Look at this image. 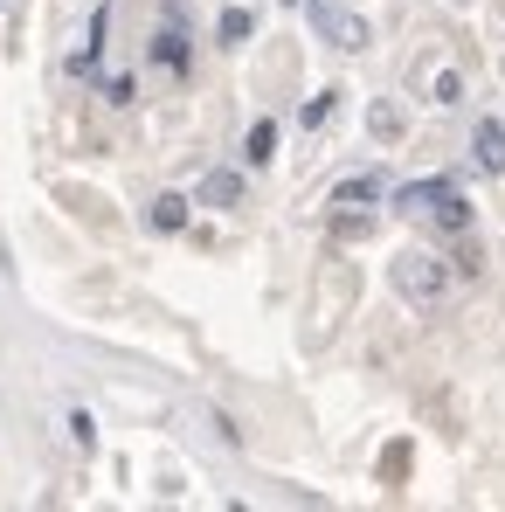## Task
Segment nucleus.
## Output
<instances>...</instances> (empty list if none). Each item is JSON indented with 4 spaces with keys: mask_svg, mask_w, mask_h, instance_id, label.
Wrapping results in <instances>:
<instances>
[{
    "mask_svg": "<svg viewBox=\"0 0 505 512\" xmlns=\"http://www.w3.org/2000/svg\"><path fill=\"white\" fill-rule=\"evenodd\" d=\"M388 277H395V291H402L409 305H436V298L450 291V263L436 250H402L388 263Z\"/></svg>",
    "mask_w": 505,
    "mask_h": 512,
    "instance_id": "obj_1",
    "label": "nucleus"
},
{
    "mask_svg": "<svg viewBox=\"0 0 505 512\" xmlns=\"http://www.w3.org/2000/svg\"><path fill=\"white\" fill-rule=\"evenodd\" d=\"M305 14H312V28H319L333 49H367V21H360L346 0H305Z\"/></svg>",
    "mask_w": 505,
    "mask_h": 512,
    "instance_id": "obj_2",
    "label": "nucleus"
},
{
    "mask_svg": "<svg viewBox=\"0 0 505 512\" xmlns=\"http://www.w3.org/2000/svg\"><path fill=\"white\" fill-rule=\"evenodd\" d=\"M194 201H201V208H243V173H229V167L201 173V187H194Z\"/></svg>",
    "mask_w": 505,
    "mask_h": 512,
    "instance_id": "obj_3",
    "label": "nucleus"
},
{
    "mask_svg": "<svg viewBox=\"0 0 505 512\" xmlns=\"http://www.w3.org/2000/svg\"><path fill=\"white\" fill-rule=\"evenodd\" d=\"M471 160L485 173H505V125L499 118H478V132H471Z\"/></svg>",
    "mask_w": 505,
    "mask_h": 512,
    "instance_id": "obj_4",
    "label": "nucleus"
},
{
    "mask_svg": "<svg viewBox=\"0 0 505 512\" xmlns=\"http://www.w3.org/2000/svg\"><path fill=\"white\" fill-rule=\"evenodd\" d=\"M429 215H436V229H443V236H464V229H471V201L457 194V180L436 194V208H429Z\"/></svg>",
    "mask_w": 505,
    "mask_h": 512,
    "instance_id": "obj_5",
    "label": "nucleus"
},
{
    "mask_svg": "<svg viewBox=\"0 0 505 512\" xmlns=\"http://www.w3.org/2000/svg\"><path fill=\"white\" fill-rule=\"evenodd\" d=\"M153 63H160V70H173V77L187 70V28H180V21L153 35Z\"/></svg>",
    "mask_w": 505,
    "mask_h": 512,
    "instance_id": "obj_6",
    "label": "nucleus"
},
{
    "mask_svg": "<svg viewBox=\"0 0 505 512\" xmlns=\"http://www.w3.org/2000/svg\"><path fill=\"white\" fill-rule=\"evenodd\" d=\"M443 187H450V180H409V187H395V208H402V215H429Z\"/></svg>",
    "mask_w": 505,
    "mask_h": 512,
    "instance_id": "obj_7",
    "label": "nucleus"
},
{
    "mask_svg": "<svg viewBox=\"0 0 505 512\" xmlns=\"http://www.w3.org/2000/svg\"><path fill=\"white\" fill-rule=\"evenodd\" d=\"M187 208H194V201H187V194H160V201H153V208H146V222H153V229H160V236H173V229H187Z\"/></svg>",
    "mask_w": 505,
    "mask_h": 512,
    "instance_id": "obj_8",
    "label": "nucleus"
},
{
    "mask_svg": "<svg viewBox=\"0 0 505 512\" xmlns=\"http://www.w3.org/2000/svg\"><path fill=\"white\" fill-rule=\"evenodd\" d=\"M374 194H381V173H353V180L333 187V208H360V201H374Z\"/></svg>",
    "mask_w": 505,
    "mask_h": 512,
    "instance_id": "obj_9",
    "label": "nucleus"
},
{
    "mask_svg": "<svg viewBox=\"0 0 505 512\" xmlns=\"http://www.w3.org/2000/svg\"><path fill=\"white\" fill-rule=\"evenodd\" d=\"M215 35H222L229 49H236V42H250V35H256V14H250V7H222V21H215Z\"/></svg>",
    "mask_w": 505,
    "mask_h": 512,
    "instance_id": "obj_10",
    "label": "nucleus"
},
{
    "mask_svg": "<svg viewBox=\"0 0 505 512\" xmlns=\"http://www.w3.org/2000/svg\"><path fill=\"white\" fill-rule=\"evenodd\" d=\"M243 153H250V167H263V160L277 153V125H270V118H256V125H250V146H243Z\"/></svg>",
    "mask_w": 505,
    "mask_h": 512,
    "instance_id": "obj_11",
    "label": "nucleus"
},
{
    "mask_svg": "<svg viewBox=\"0 0 505 512\" xmlns=\"http://www.w3.org/2000/svg\"><path fill=\"white\" fill-rule=\"evenodd\" d=\"M367 132H374V139H402V111H395V104H374V111H367Z\"/></svg>",
    "mask_w": 505,
    "mask_h": 512,
    "instance_id": "obj_12",
    "label": "nucleus"
},
{
    "mask_svg": "<svg viewBox=\"0 0 505 512\" xmlns=\"http://www.w3.org/2000/svg\"><path fill=\"white\" fill-rule=\"evenodd\" d=\"M436 104H464V77H457V70L436 77Z\"/></svg>",
    "mask_w": 505,
    "mask_h": 512,
    "instance_id": "obj_13",
    "label": "nucleus"
},
{
    "mask_svg": "<svg viewBox=\"0 0 505 512\" xmlns=\"http://www.w3.org/2000/svg\"><path fill=\"white\" fill-rule=\"evenodd\" d=\"M333 97H339V90H326V97H312V104H305L298 118H305V125H326V118H333Z\"/></svg>",
    "mask_w": 505,
    "mask_h": 512,
    "instance_id": "obj_14",
    "label": "nucleus"
},
{
    "mask_svg": "<svg viewBox=\"0 0 505 512\" xmlns=\"http://www.w3.org/2000/svg\"><path fill=\"white\" fill-rule=\"evenodd\" d=\"M367 229H374L367 215H333V236H346V243H353V236H367Z\"/></svg>",
    "mask_w": 505,
    "mask_h": 512,
    "instance_id": "obj_15",
    "label": "nucleus"
},
{
    "mask_svg": "<svg viewBox=\"0 0 505 512\" xmlns=\"http://www.w3.org/2000/svg\"><path fill=\"white\" fill-rule=\"evenodd\" d=\"M70 436H77V450H90V443H97V429H90V416H84V409L70 416Z\"/></svg>",
    "mask_w": 505,
    "mask_h": 512,
    "instance_id": "obj_16",
    "label": "nucleus"
},
{
    "mask_svg": "<svg viewBox=\"0 0 505 512\" xmlns=\"http://www.w3.org/2000/svg\"><path fill=\"white\" fill-rule=\"evenodd\" d=\"M284 7H298V0H284Z\"/></svg>",
    "mask_w": 505,
    "mask_h": 512,
    "instance_id": "obj_17",
    "label": "nucleus"
}]
</instances>
